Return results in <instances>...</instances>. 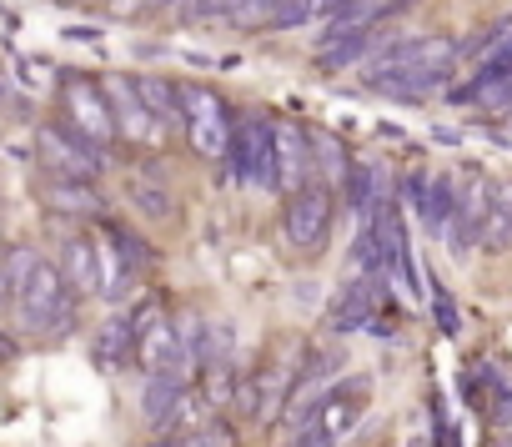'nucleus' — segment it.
Segmentation results:
<instances>
[{"mask_svg":"<svg viewBox=\"0 0 512 447\" xmlns=\"http://www.w3.org/2000/svg\"><path fill=\"white\" fill-rule=\"evenodd\" d=\"M131 86H136L141 106L151 111V121H156L161 131H171V126L181 121V101H176V86H171L166 76H131Z\"/></svg>","mask_w":512,"mask_h":447,"instance_id":"18","label":"nucleus"},{"mask_svg":"<svg viewBox=\"0 0 512 447\" xmlns=\"http://www.w3.org/2000/svg\"><path fill=\"white\" fill-rule=\"evenodd\" d=\"M186 392V372H146V392H141V417L146 422H166V412L176 407V397Z\"/></svg>","mask_w":512,"mask_h":447,"instance_id":"20","label":"nucleus"},{"mask_svg":"<svg viewBox=\"0 0 512 447\" xmlns=\"http://www.w3.org/2000/svg\"><path fill=\"white\" fill-rule=\"evenodd\" d=\"M31 262H36V247H11V252H6V262H0V282H6V297H16V287L26 282Z\"/></svg>","mask_w":512,"mask_h":447,"instance_id":"25","label":"nucleus"},{"mask_svg":"<svg viewBox=\"0 0 512 447\" xmlns=\"http://www.w3.org/2000/svg\"><path fill=\"white\" fill-rule=\"evenodd\" d=\"M136 362L146 367V372H186V337H181V322H171V317H151L141 332H136Z\"/></svg>","mask_w":512,"mask_h":447,"instance_id":"10","label":"nucleus"},{"mask_svg":"<svg viewBox=\"0 0 512 447\" xmlns=\"http://www.w3.org/2000/svg\"><path fill=\"white\" fill-rule=\"evenodd\" d=\"M432 307H437V327H442L447 337H457V307H452V297H447L442 287H432Z\"/></svg>","mask_w":512,"mask_h":447,"instance_id":"26","label":"nucleus"},{"mask_svg":"<svg viewBox=\"0 0 512 447\" xmlns=\"http://www.w3.org/2000/svg\"><path fill=\"white\" fill-rule=\"evenodd\" d=\"M377 292H382V277H347V287H342V292H337V302H332V327H337V332L372 327Z\"/></svg>","mask_w":512,"mask_h":447,"instance_id":"14","label":"nucleus"},{"mask_svg":"<svg viewBox=\"0 0 512 447\" xmlns=\"http://www.w3.org/2000/svg\"><path fill=\"white\" fill-rule=\"evenodd\" d=\"M327 6H332V0H317V11H327Z\"/></svg>","mask_w":512,"mask_h":447,"instance_id":"30","label":"nucleus"},{"mask_svg":"<svg viewBox=\"0 0 512 447\" xmlns=\"http://www.w3.org/2000/svg\"><path fill=\"white\" fill-rule=\"evenodd\" d=\"M106 242H111V247L121 252V262H126V267H131L136 277H146V272L156 267V252H151V247H146V242H141L136 232H126V227H111V232H106Z\"/></svg>","mask_w":512,"mask_h":447,"instance_id":"24","label":"nucleus"},{"mask_svg":"<svg viewBox=\"0 0 512 447\" xmlns=\"http://www.w3.org/2000/svg\"><path fill=\"white\" fill-rule=\"evenodd\" d=\"M11 357H16V342H11L6 332H0V362H11Z\"/></svg>","mask_w":512,"mask_h":447,"instance_id":"29","label":"nucleus"},{"mask_svg":"<svg viewBox=\"0 0 512 447\" xmlns=\"http://www.w3.org/2000/svg\"><path fill=\"white\" fill-rule=\"evenodd\" d=\"M452 201H457V176H427V181H422V196H417L412 206H417L422 227H427L432 237H442V232H447V221H452Z\"/></svg>","mask_w":512,"mask_h":447,"instance_id":"16","label":"nucleus"},{"mask_svg":"<svg viewBox=\"0 0 512 447\" xmlns=\"http://www.w3.org/2000/svg\"><path fill=\"white\" fill-rule=\"evenodd\" d=\"M46 206H56V211H71V216H96V211H101V196L91 191V181L56 176V181H51V191H46Z\"/></svg>","mask_w":512,"mask_h":447,"instance_id":"21","label":"nucleus"},{"mask_svg":"<svg viewBox=\"0 0 512 447\" xmlns=\"http://www.w3.org/2000/svg\"><path fill=\"white\" fill-rule=\"evenodd\" d=\"M106 106H111L116 136H126V141H136V146L161 141V126H156V121H151V111L141 106V96H136L131 76H116V81L106 86Z\"/></svg>","mask_w":512,"mask_h":447,"instance_id":"11","label":"nucleus"},{"mask_svg":"<svg viewBox=\"0 0 512 447\" xmlns=\"http://www.w3.org/2000/svg\"><path fill=\"white\" fill-rule=\"evenodd\" d=\"M16 312H21V322H26V332H36V337H61L66 327H71V287L61 282V267H51V262H31V272H26V282L16 287Z\"/></svg>","mask_w":512,"mask_h":447,"instance_id":"2","label":"nucleus"},{"mask_svg":"<svg viewBox=\"0 0 512 447\" xmlns=\"http://www.w3.org/2000/svg\"><path fill=\"white\" fill-rule=\"evenodd\" d=\"M131 196H136V201H141V206H146V211H156V216H166V211H171V201H166V196H161V191H156V196H151V186H131Z\"/></svg>","mask_w":512,"mask_h":447,"instance_id":"28","label":"nucleus"},{"mask_svg":"<svg viewBox=\"0 0 512 447\" xmlns=\"http://www.w3.org/2000/svg\"><path fill=\"white\" fill-rule=\"evenodd\" d=\"M91 352H96V367H126V362H136V327H131V317H111L101 332H96V342H91Z\"/></svg>","mask_w":512,"mask_h":447,"instance_id":"17","label":"nucleus"},{"mask_svg":"<svg viewBox=\"0 0 512 447\" xmlns=\"http://www.w3.org/2000/svg\"><path fill=\"white\" fill-rule=\"evenodd\" d=\"M226 176L246 191H272L277 186V141H272V121L246 116L231 121V146H226Z\"/></svg>","mask_w":512,"mask_h":447,"instance_id":"3","label":"nucleus"},{"mask_svg":"<svg viewBox=\"0 0 512 447\" xmlns=\"http://www.w3.org/2000/svg\"><path fill=\"white\" fill-rule=\"evenodd\" d=\"M181 101V121H186V141L196 146V156L221 161L231 146V111L211 86H176Z\"/></svg>","mask_w":512,"mask_h":447,"instance_id":"5","label":"nucleus"},{"mask_svg":"<svg viewBox=\"0 0 512 447\" xmlns=\"http://www.w3.org/2000/svg\"><path fill=\"white\" fill-rule=\"evenodd\" d=\"M277 141V191H297L312 176V136L297 121H272Z\"/></svg>","mask_w":512,"mask_h":447,"instance_id":"12","label":"nucleus"},{"mask_svg":"<svg viewBox=\"0 0 512 447\" xmlns=\"http://www.w3.org/2000/svg\"><path fill=\"white\" fill-rule=\"evenodd\" d=\"M61 282H66L76 297L96 292V247H91L86 237H71V242L61 247Z\"/></svg>","mask_w":512,"mask_h":447,"instance_id":"19","label":"nucleus"},{"mask_svg":"<svg viewBox=\"0 0 512 447\" xmlns=\"http://www.w3.org/2000/svg\"><path fill=\"white\" fill-rule=\"evenodd\" d=\"M457 51H462V46H457L452 36H412V41H397V46H387L382 56H372V66H367V86H372V81H387V76L452 71Z\"/></svg>","mask_w":512,"mask_h":447,"instance_id":"6","label":"nucleus"},{"mask_svg":"<svg viewBox=\"0 0 512 447\" xmlns=\"http://www.w3.org/2000/svg\"><path fill=\"white\" fill-rule=\"evenodd\" d=\"M367 402H372V377L327 382V392H322V397L307 407V417L297 422V447H337L347 432H357Z\"/></svg>","mask_w":512,"mask_h":447,"instance_id":"1","label":"nucleus"},{"mask_svg":"<svg viewBox=\"0 0 512 447\" xmlns=\"http://www.w3.org/2000/svg\"><path fill=\"white\" fill-rule=\"evenodd\" d=\"M477 247L482 252H507L512 247V181H492L487 216L477 227Z\"/></svg>","mask_w":512,"mask_h":447,"instance_id":"15","label":"nucleus"},{"mask_svg":"<svg viewBox=\"0 0 512 447\" xmlns=\"http://www.w3.org/2000/svg\"><path fill=\"white\" fill-rule=\"evenodd\" d=\"M282 232L297 252H322L327 232H332V181H322L317 171L287 191V211H282Z\"/></svg>","mask_w":512,"mask_h":447,"instance_id":"4","label":"nucleus"},{"mask_svg":"<svg viewBox=\"0 0 512 447\" xmlns=\"http://www.w3.org/2000/svg\"><path fill=\"white\" fill-rule=\"evenodd\" d=\"M201 402L216 412V407H226L231 397H236V367L231 362H201Z\"/></svg>","mask_w":512,"mask_h":447,"instance_id":"23","label":"nucleus"},{"mask_svg":"<svg viewBox=\"0 0 512 447\" xmlns=\"http://www.w3.org/2000/svg\"><path fill=\"white\" fill-rule=\"evenodd\" d=\"M131 282H136V272H131V267L121 262V252L106 242V247L96 252V292H101L106 302H126Z\"/></svg>","mask_w":512,"mask_h":447,"instance_id":"22","label":"nucleus"},{"mask_svg":"<svg viewBox=\"0 0 512 447\" xmlns=\"http://www.w3.org/2000/svg\"><path fill=\"white\" fill-rule=\"evenodd\" d=\"M492 422H502V427L512 422V387H507V382L492 387Z\"/></svg>","mask_w":512,"mask_h":447,"instance_id":"27","label":"nucleus"},{"mask_svg":"<svg viewBox=\"0 0 512 447\" xmlns=\"http://www.w3.org/2000/svg\"><path fill=\"white\" fill-rule=\"evenodd\" d=\"M61 101H66V121H71V126L86 136V141L106 146V141L116 136V121H111L106 91H101L91 76H71V81L61 86Z\"/></svg>","mask_w":512,"mask_h":447,"instance_id":"8","label":"nucleus"},{"mask_svg":"<svg viewBox=\"0 0 512 447\" xmlns=\"http://www.w3.org/2000/svg\"><path fill=\"white\" fill-rule=\"evenodd\" d=\"M372 46H377V21H357V26H347V31L317 41V66H322V71H347V66H357Z\"/></svg>","mask_w":512,"mask_h":447,"instance_id":"13","label":"nucleus"},{"mask_svg":"<svg viewBox=\"0 0 512 447\" xmlns=\"http://www.w3.org/2000/svg\"><path fill=\"white\" fill-rule=\"evenodd\" d=\"M487 196H492V181H487L482 171H467V176L457 181L452 221H447V232H442V242H447L452 252L477 247V227H482V216H487Z\"/></svg>","mask_w":512,"mask_h":447,"instance_id":"9","label":"nucleus"},{"mask_svg":"<svg viewBox=\"0 0 512 447\" xmlns=\"http://www.w3.org/2000/svg\"><path fill=\"white\" fill-rule=\"evenodd\" d=\"M0 302H6V282H0Z\"/></svg>","mask_w":512,"mask_h":447,"instance_id":"31","label":"nucleus"},{"mask_svg":"<svg viewBox=\"0 0 512 447\" xmlns=\"http://www.w3.org/2000/svg\"><path fill=\"white\" fill-rule=\"evenodd\" d=\"M36 146H41V161L56 171V176H76V181H96L106 171V156L96 141H86L71 121L66 126H41L36 131Z\"/></svg>","mask_w":512,"mask_h":447,"instance_id":"7","label":"nucleus"},{"mask_svg":"<svg viewBox=\"0 0 512 447\" xmlns=\"http://www.w3.org/2000/svg\"><path fill=\"white\" fill-rule=\"evenodd\" d=\"M502 447H512V442H502Z\"/></svg>","mask_w":512,"mask_h":447,"instance_id":"32","label":"nucleus"}]
</instances>
